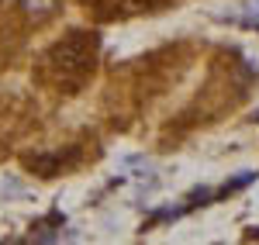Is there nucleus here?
I'll use <instances>...</instances> for the list:
<instances>
[{
    "mask_svg": "<svg viewBox=\"0 0 259 245\" xmlns=\"http://www.w3.org/2000/svg\"><path fill=\"white\" fill-rule=\"evenodd\" d=\"M94 52H97V38H83V35H76V38L56 45L52 56H49V62H56L62 73H76V76H83V73L94 66Z\"/></svg>",
    "mask_w": 259,
    "mask_h": 245,
    "instance_id": "obj_1",
    "label": "nucleus"
}]
</instances>
